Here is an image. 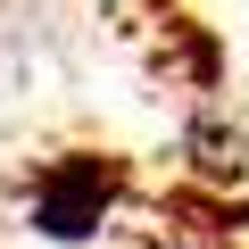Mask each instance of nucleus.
Wrapping results in <instances>:
<instances>
[{
	"label": "nucleus",
	"instance_id": "obj_1",
	"mask_svg": "<svg viewBox=\"0 0 249 249\" xmlns=\"http://www.w3.org/2000/svg\"><path fill=\"white\" fill-rule=\"evenodd\" d=\"M116 191H124V166H116V158H91V150H67V158H50V166L34 175V199H25V224H34L42 241H91V232L108 224Z\"/></svg>",
	"mask_w": 249,
	"mask_h": 249
}]
</instances>
